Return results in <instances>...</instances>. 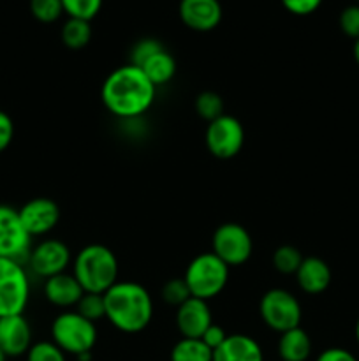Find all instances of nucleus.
<instances>
[{"instance_id": "1", "label": "nucleus", "mask_w": 359, "mask_h": 361, "mask_svg": "<svg viewBox=\"0 0 359 361\" xmlns=\"http://www.w3.org/2000/svg\"><path fill=\"white\" fill-rule=\"evenodd\" d=\"M157 87L134 63L116 67L101 88L104 108L120 120H137L153 106Z\"/></svg>"}, {"instance_id": "2", "label": "nucleus", "mask_w": 359, "mask_h": 361, "mask_svg": "<svg viewBox=\"0 0 359 361\" xmlns=\"http://www.w3.org/2000/svg\"><path fill=\"white\" fill-rule=\"evenodd\" d=\"M106 319L122 334H141L153 319V300L144 286L118 281L104 293Z\"/></svg>"}, {"instance_id": "3", "label": "nucleus", "mask_w": 359, "mask_h": 361, "mask_svg": "<svg viewBox=\"0 0 359 361\" xmlns=\"http://www.w3.org/2000/svg\"><path fill=\"white\" fill-rule=\"evenodd\" d=\"M73 275L84 293L104 295L118 282V259L109 247L90 243L73 259Z\"/></svg>"}, {"instance_id": "4", "label": "nucleus", "mask_w": 359, "mask_h": 361, "mask_svg": "<svg viewBox=\"0 0 359 361\" xmlns=\"http://www.w3.org/2000/svg\"><path fill=\"white\" fill-rule=\"evenodd\" d=\"M183 279L194 298L210 302L227 286L229 267L213 252H203L190 261Z\"/></svg>"}, {"instance_id": "5", "label": "nucleus", "mask_w": 359, "mask_h": 361, "mask_svg": "<svg viewBox=\"0 0 359 361\" xmlns=\"http://www.w3.org/2000/svg\"><path fill=\"white\" fill-rule=\"evenodd\" d=\"M97 326L84 319L76 310L58 314L51 324V342L58 345L65 355L81 356L92 353L97 344Z\"/></svg>"}, {"instance_id": "6", "label": "nucleus", "mask_w": 359, "mask_h": 361, "mask_svg": "<svg viewBox=\"0 0 359 361\" xmlns=\"http://www.w3.org/2000/svg\"><path fill=\"white\" fill-rule=\"evenodd\" d=\"M30 300V279L23 263L0 257V317L23 314Z\"/></svg>"}, {"instance_id": "7", "label": "nucleus", "mask_w": 359, "mask_h": 361, "mask_svg": "<svg viewBox=\"0 0 359 361\" xmlns=\"http://www.w3.org/2000/svg\"><path fill=\"white\" fill-rule=\"evenodd\" d=\"M259 314L263 323L277 334L298 328L303 316L298 298L282 288H273L264 293L259 302Z\"/></svg>"}, {"instance_id": "8", "label": "nucleus", "mask_w": 359, "mask_h": 361, "mask_svg": "<svg viewBox=\"0 0 359 361\" xmlns=\"http://www.w3.org/2000/svg\"><path fill=\"white\" fill-rule=\"evenodd\" d=\"M252 236L241 224L225 222L215 229L211 238V252L220 257L229 268L245 264L252 256Z\"/></svg>"}, {"instance_id": "9", "label": "nucleus", "mask_w": 359, "mask_h": 361, "mask_svg": "<svg viewBox=\"0 0 359 361\" xmlns=\"http://www.w3.org/2000/svg\"><path fill=\"white\" fill-rule=\"evenodd\" d=\"M208 152L213 157L227 161L236 157L245 143V129L241 122L232 115H222L213 122H208L206 134H204Z\"/></svg>"}, {"instance_id": "10", "label": "nucleus", "mask_w": 359, "mask_h": 361, "mask_svg": "<svg viewBox=\"0 0 359 361\" xmlns=\"http://www.w3.org/2000/svg\"><path fill=\"white\" fill-rule=\"evenodd\" d=\"M32 250V236L21 224L16 208L0 204V257L27 263Z\"/></svg>"}, {"instance_id": "11", "label": "nucleus", "mask_w": 359, "mask_h": 361, "mask_svg": "<svg viewBox=\"0 0 359 361\" xmlns=\"http://www.w3.org/2000/svg\"><path fill=\"white\" fill-rule=\"evenodd\" d=\"M70 261H73V256H70V249L67 247V243L56 238H46L32 247L27 264L37 277L46 281L53 275L63 274Z\"/></svg>"}, {"instance_id": "12", "label": "nucleus", "mask_w": 359, "mask_h": 361, "mask_svg": "<svg viewBox=\"0 0 359 361\" xmlns=\"http://www.w3.org/2000/svg\"><path fill=\"white\" fill-rule=\"evenodd\" d=\"M18 214H20L21 224L32 238L51 233L60 221L58 204L49 197H34L27 201L18 210Z\"/></svg>"}, {"instance_id": "13", "label": "nucleus", "mask_w": 359, "mask_h": 361, "mask_svg": "<svg viewBox=\"0 0 359 361\" xmlns=\"http://www.w3.org/2000/svg\"><path fill=\"white\" fill-rule=\"evenodd\" d=\"M176 328L185 338H201L204 331L213 324V316L208 302L190 296L176 309Z\"/></svg>"}, {"instance_id": "14", "label": "nucleus", "mask_w": 359, "mask_h": 361, "mask_svg": "<svg viewBox=\"0 0 359 361\" xmlns=\"http://www.w3.org/2000/svg\"><path fill=\"white\" fill-rule=\"evenodd\" d=\"M32 345V328L23 314L0 317V349L7 358L27 355Z\"/></svg>"}, {"instance_id": "15", "label": "nucleus", "mask_w": 359, "mask_h": 361, "mask_svg": "<svg viewBox=\"0 0 359 361\" xmlns=\"http://www.w3.org/2000/svg\"><path fill=\"white\" fill-rule=\"evenodd\" d=\"M180 18L196 32H210L222 21V6L218 0H180Z\"/></svg>"}, {"instance_id": "16", "label": "nucleus", "mask_w": 359, "mask_h": 361, "mask_svg": "<svg viewBox=\"0 0 359 361\" xmlns=\"http://www.w3.org/2000/svg\"><path fill=\"white\" fill-rule=\"evenodd\" d=\"M211 361H264V353L253 337L234 334L227 335V338L215 349Z\"/></svg>"}, {"instance_id": "17", "label": "nucleus", "mask_w": 359, "mask_h": 361, "mask_svg": "<svg viewBox=\"0 0 359 361\" xmlns=\"http://www.w3.org/2000/svg\"><path fill=\"white\" fill-rule=\"evenodd\" d=\"M42 291H44L46 300H48L51 305L60 307V309L76 307L77 302L81 300V296L84 295V291L81 289L76 277H74L73 274H67V271L46 279Z\"/></svg>"}, {"instance_id": "18", "label": "nucleus", "mask_w": 359, "mask_h": 361, "mask_svg": "<svg viewBox=\"0 0 359 361\" xmlns=\"http://www.w3.org/2000/svg\"><path fill=\"white\" fill-rule=\"evenodd\" d=\"M331 268L320 257L310 256L303 257L298 271H296V281L299 289L306 295H320L326 291L331 284Z\"/></svg>"}, {"instance_id": "19", "label": "nucleus", "mask_w": 359, "mask_h": 361, "mask_svg": "<svg viewBox=\"0 0 359 361\" xmlns=\"http://www.w3.org/2000/svg\"><path fill=\"white\" fill-rule=\"evenodd\" d=\"M278 356L282 361H306L312 355V341L301 326L280 334Z\"/></svg>"}, {"instance_id": "20", "label": "nucleus", "mask_w": 359, "mask_h": 361, "mask_svg": "<svg viewBox=\"0 0 359 361\" xmlns=\"http://www.w3.org/2000/svg\"><path fill=\"white\" fill-rule=\"evenodd\" d=\"M143 73L146 74L148 80L155 85V87H162V85L169 83L176 74V60L168 49H160L155 53L151 59L141 66Z\"/></svg>"}, {"instance_id": "21", "label": "nucleus", "mask_w": 359, "mask_h": 361, "mask_svg": "<svg viewBox=\"0 0 359 361\" xmlns=\"http://www.w3.org/2000/svg\"><path fill=\"white\" fill-rule=\"evenodd\" d=\"M213 351L201 338L182 337L171 349V361H211Z\"/></svg>"}, {"instance_id": "22", "label": "nucleus", "mask_w": 359, "mask_h": 361, "mask_svg": "<svg viewBox=\"0 0 359 361\" xmlns=\"http://www.w3.org/2000/svg\"><path fill=\"white\" fill-rule=\"evenodd\" d=\"M60 39H62L63 46H67V48H70V49L84 48V46H87L92 39L90 21L69 18V20L62 25V30H60Z\"/></svg>"}, {"instance_id": "23", "label": "nucleus", "mask_w": 359, "mask_h": 361, "mask_svg": "<svg viewBox=\"0 0 359 361\" xmlns=\"http://www.w3.org/2000/svg\"><path fill=\"white\" fill-rule=\"evenodd\" d=\"M301 261V252L292 245L278 247L273 252V257H271V263H273L275 270L284 275H296Z\"/></svg>"}, {"instance_id": "24", "label": "nucleus", "mask_w": 359, "mask_h": 361, "mask_svg": "<svg viewBox=\"0 0 359 361\" xmlns=\"http://www.w3.org/2000/svg\"><path fill=\"white\" fill-rule=\"evenodd\" d=\"M196 111L206 122H213L215 118L224 115V99L217 92L204 90L196 97Z\"/></svg>"}, {"instance_id": "25", "label": "nucleus", "mask_w": 359, "mask_h": 361, "mask_svg": "<svg viewBox=\"0 0 359 361\" xmlns=\"http://www.w3.org/2000/svg\"><path fill=\"white\" fill-rule=\"evenodd\" d=\"M62 7L69 18L90 21L101 11L102 0H62Z\"/></svg>"}, {"instance_id": "26", "label": "nucleus", "mask_w": 359, "mask_h": 361, "mask_svg": "<svg viewBox=\"0 0 359 361\" xmlns=\"http://www.w3.org/2000/svg\"><path fill=\"white\" fill-rule=\"evenodd\" d=\"M76 312H80L84 319L95 321L106 317V303L104 295H95V293H84L76 305Z\"/></svg>"}, {"instance_id": "27", "label": "nucleus", "mask_w": 359, "mask_h": 361, "mask_svg": "<svg viewBox=\"0 0 359 361\" xmlns=\"http://www.w3.org/2000/svg\"><path fill=\"white\" fill-rule=\"evenodd\" d=\"M30 13L41 23H53L63 14L62 0H30Z\"/></svg>"}, {"instance_id": "28", "label": "nucleus", "mask_w": 359, "mask_h": 361, "mask_svg": "<svg viewBox=\"0 0 359 361\" xmlns=\"http://www.w3.org/2000/svg\"><path fill=\"white\" fill-rule=\"evenodd\" d=\"M190 296L192 295H190V289L183 277L171 279V281L165 282L164 288H162V300H164L168 305L176 307V309H178L182 303H185Z\"/></svg>"}, {"instance_id": "29", "label": "nucleus", "mask_w": 359, "mask_h": 361, "mask_svg": "<svg viewBox=\"0 0 359 361\" xmlns=\"http://www.w3.org/2000/svg\"><path fill=\"white\" fill-rule=\"evenodd\" d=\"M27 361H67L65 353L53 344L51 341H42L32 344L27 353Z\"/></svg>"}, {"instance_id": "30", "label": "nucleus", "mask_w": 359, "mask_h": 361, "mask_svg": "<svg viewBox=\"0 0 359 361\" xmlns=\"http://www.w3.org/2000/svg\"><path fill=\"white\" fill-rule=\"evenodd\" d=\"M160 49H164V44H162L160 41H157V39H141V41H137L136 44L132 46V49H130V63L141 67L148 59H151V56H153L155 53L160 51Z\"/></svg>"}, {"instance_id": "31", "label": "nucleus", "mask_w": 359, "mask_h": 361, "mask_svg": "<svg viewBox=\"0 0 359 361\" xmlns=\"http://www.w3.org/2000/svg\"><path fill=\"white\" fill-rule=\"evenodd\" d=\"M340 28L347 37L359 39V4L348 6L340 14Z\"/></svg>"}, {"instance_id": "32", "label": "nucleus", "mask_w": 359, "mask_h": 361, "mask_svg": "<svg viewBox=\"0 0 359 361\" xmlns=\"http://www.w3.org/2000/svg\"><path fill=\"white\" fill-rule=\"evenodd\" d=\"M322 0H282V6L296 16H308L320 7Z\"/></svg>"}, {"instance_id": "33", "label": "nucleus", "mask_w": 359, "mask_h": 361, "mask_svg": "<svg viewBox=\"0 0 359 361\" xmlns=\"http://www.w3.org/2000/svg\"><path fill=\"white\" fill-rule=\"evenodd\" d=\"M14 137L13 118L6 111H0V154L7 150Z\"/></svg>"}, {"instance_id": "34", "label": "nucleus", "mask_w": 359, "mask_h": 361, "mask_svg": "<svg viewBox=\"0 0 359 361\" xmlns=\"http://www.w3.org/2000/svg\"><path fill=\"white\" fill-rule=\"evenodd\" d=\"M225 338H227V334H225L224 328H222L220 324L213 323L206 331H204L203 337H201V341H203L204 344L211 349V351H215V349H217L218 345L225 341Z\"/></svg>"}, {"instance_id": "35", "label": "nucleus", "mask_w": 359, "mask_h": 361, "mask_svg": "<svg viewBox=\"0 0 359 361\" xmlns=\"http://www.w3.org/2000/svg\"><path fill=\"white\" fill-rule=\"evenodd\" d=\"M315 361H358V358L344 348H329L320 353Z\"/></svg>"}, {"instance_id": "36", "label": "nucleus", "mask_w": 359, "mask_h": 361, "mask_svg": "<svg viewBox=\"0 0 359 361\" xmlns=\"http://www.w3.org/2000/svg\"><path fill=\"white\" fill-rule=\"evenodd\" d=\"M352 53H354V60L359 66V39H355L354 41V49H352Z\"/></svg>"}, {"instance_id": "37", "label": "nucleus", "mask_w": 359, "mask_h": 361, "mask_svg": "<svg viewBox=\"0 0 359 361\" xmlns=\"http://www.w3.org/2000/svg\"><path fill=\"white\" fill-rule=\"evenodd\" d=\"M355 341H358V345H359V317H358V323H355Z\"/></svg>"}, {"instance_id": "38", "label": "nucleus", "mask_w": 359, "mask_h": 361, "mask_svg": "<svg viewBox=\"0 0 359 361\" xmlns=\"http://www.w3.org/2000/svg\"><path fill=\"white\" fill-rule=\"evenodd\" d=\"M0 361H7V355L2 351V349H0Z\"/></svg>"}, {"instance_id": "39", "label": "nucleus", "mask_w": 359, "mask_h": 361, "mask_svg": "<svg viewBox=\"0 0 359 361\" xmlns=\"http://www.w3.org/2000/svg\"><path fill=\"white\" fill-rule=\"evenodd\" d=\"M355 2H359V0H355Z\"/></svg>"}]
</instances>
